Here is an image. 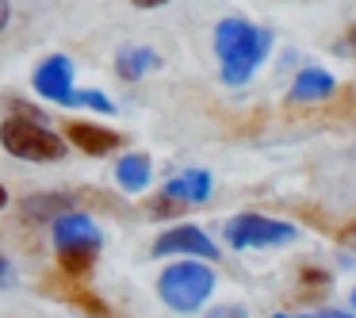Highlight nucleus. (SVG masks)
Masks as SVG:
<instances>
[{
	"mask_svg": "<svg viewBox=\"0 0 356 318\" xmlns=\"http://www.w3.org/2000/svg\"><path fill=\"white\" fill-rule=\"evenodd\" d=\"M73 207H77V200L70 192H35L19 203V215H24V223H54L58 215Z\"/></svg>",
	"mask_w": 356,
	"mask_h": 318,
	"instance_id": "11",
	"label": "nucleus"
},
{
	"mask_svg": "<svg viewBox=\"0 0 356 318\" xmlns=\"http://www.w3.org/2000/svg\"><path fill=\"white\" fill-rule=\"evenodd\" d=\"M70 146H77L81 154L88 157H104L111 154V150H119V131H111V127H100V123H85V119H73V123H65V134H62Z\"/></svg>",
	"mask_w": 356,
	"mask_h": 318,
	"instance_id": "8",
	"label": "nucleus"
},
{
	"mask_svg": "<svg viewBox=\"0 0 356 318\" xmlns=\"http://www.w3.org/2000/svg\"><path fill=\"white\" fill-rule=\"evenodd\" d=\"M161 70V54L154 47H142V42H127L115 50V73L123 81H142L146 73Z\"/></svg>",
	"mask_w": 356,
	"mask_h": 318,
	"instance_id": "10",
	"label": "nucleus"
},
{
	"mask_svg": "<svg viewBox=\"0 0 356 318\" xmlns=\"http://www.w3.org/2000/svg\"><path fill=\"white\" fill-rule=\"evenodd\" d=\"M154 257H195V261H215L218 246L200 230V226L184 223V226L165 230L161 238L154 241Z\"/></svg>",
	"mask_w": 356,
	"mask_h": 318,
	"instance_id": "7",
	"label": "nucleus"
},
{
	"mask_svg": "<svg viewBox=\"0 0 356 318\" xmlns=\"http://www.w3.org/2000/svg\"><path fill=\"white\" fill-rule=\"evenodd\" d=\"M272 318H310V315H272Z\"/></svg>",
	"mask_w": 356,
	"mask_h": 318,
	"instance_id": "22",
	"label": "nucleus"
},
{
	"mask_svg": "<svg viewBox=\"0 0 356 318\" xmlns=\"http://www.w3.org/2000/svg\"><path fill=\"white\" fill-rule=\"evenodd\" d=\"M4 207H8V188L0 184V211H4Z\"/></svg>",
	"mask_w": 356,
	"mask_h": 318,
	"instance_id": "20",
	"label": "nucleus"
},
{
	"mask_svg": "<svg viewBox=\"0 0 356 318\" xmlns=\"http://www.w3.org/2000/svg\"><path fill=\"white\" fill-rule=\"evenodd\" d=\"M50 241H54L58 249V261H62L65 272H88L96 264V257H100V246H104V234L100 226H96L92 215H85V211H65V215H58L54 223H50Z\"/></svg>",
	"mask_w": 356,
	"mask_h": 318,
	"instance_id": "4",
	"label": "nucleus"
},
{
	"mask_svg": "<svg viewBox=\"0 0 356 318\" xmlns=\"http://www.w3.org/2000/svg\"><path fill=\"white\" fill-rule=\"evenodd\" d=\"M353 307H356V287H353Z\"/></svg>",
	"mask_w": 356,
	"mask_h": 318,
	"instance_id": "23",
	"label": "nucleus"
},
{
	"mask_svg": "<svg viewBox=\"0 0 356 318\" xmlns=\"http://www.w3.org/2000/svg\"><path fill=\"white\" fill-rule=\"evenodd\" d=\"M73 58H65V54H50V58H42L39 65H35V73H31V85H35V93L42 96V100H50V104H70V96H73Z\"/></svg>",
	"mask_w": 356,
	"mask_h": 318,
	"instance_id": "6",
	"label": "nucleus"
},
{
	"mask_svg": "<svg viewBox=\"0 0 356 318\" xmlns=\"http://www.w3.org/2000/svg\"><path fill=\"white\" fill-rule=\"evenodd\" d=\"M65 108H92V111H100V116H115L111 96L100 93V88H73V96H70Z\"/></svg>",
	"mask_w": 356,
	"mask_h": 318,
	"instance_id": "14",
	"label": "nucleus"
},
{
	"mask_svg": "<svg viewBox=\"0 0 356 318\" xmlns=\"http://www.w3.org/2000/svg\"><path fill=\"white\" fill-rule=\"evenodd\" d=\"M318 318H353V315H345V310H322Z\"/></svg>",
	"mask_w": 356,
	"mask_h": 318,
	"instance_id": "19",
	"label": "nucleus"
},
{
	"mask_svg": "<svg viewBox=\"0 0 356 318\" xmlns=\"http://www.w3.org/2000/svg\"><path fill=\"white\" fill-rule=\"evenodd\" d=\"M12 24V0H0V31Z\"/></svg>",
	"mask_w": 356,
	"mask_h": 318,
	"instance_id": "16",
	"label": "nucleus"
},
{
	"mask_svg": "<svg viewBox=\"0 0 356 318\" xmlns=\"http://www.w3.org/2000/svg\"><path fill=\"white\" fill-rule=\"evenodd\" d=\"M268 50H272V35L241 16H226L215 27V54L222 62V81L234 88L253 77L257 65L268 58Z\"/></svg>",
	"mask_w": 356,
	"mask_h": 318,
	"instance_id": "1",
	"label": "nucleus"
},
{
	"mask_svg": "<svg viewBox=\"0 0 356 318\" xmlns=\"http://www.w3.org/2000/svg\"><path fill=\"white\" fill-rule=\"evenodd\" d=\"M215 292V269L195 257H180L157 276V295L177 315H195Z\"/></svg>",
	"mask_w": 356,
	"mask_h": 318,
	"instance_id": "3",
	"label": "nucleus"
},
{
	"mask_svg": "<svg viewBox=\"0 0 356 318\" xmlns=\"http://www.w3.org/2000/svg\"><path fill=\"white\" fill-rule=\"evenodd\" d=\"M149 180H154V165H149L146 154H123L115 161V184L123 188V192H146Z\"/></svg>",
	"mask_w": 356,
	"mask_h": 318,
	"instance_id": "12",
	"label": "nucleus"
},
{
	"mask_svg": "<svg viewBox=\"0 0 356 318\" xmlns=\"http://www.w3.org/2000/svg\"><path fill=\"white\" fill-rule=\"evenodd\" d=\"M161 200L172 203V207H195V203L211 200V173L207 169H188L180 177H172L169 184L161 188Z\"/></svg>",
	"mask_w": 356,
	"mask_h": 318,
	"instance_id": "9",
	"label": "nucleus"
},
{
	"mask_svg": "<svg viewBox=\"0 0 356 318\" xmlns=\"http://www.w3.org/2000/svg\"><path fill=\"white\" fill-rule=\"evenodd\" d=\"M8 280H12V264H8V257L0 253V287L8 284Z\"/></svg>",
	"mask_w": 356,
	"mask_h": 318,
	"instance_id": "18",
	"label": "nucleus"
},
{
	"mask_svg": "<svg viewBox=\"0 0 356 318\" xmlns=\"http://www.w3.org/2000/svg\"><path fill=\"white\" fill-rule=\"evenodd\" d=\"M0 146L16 161H31V165H54V161H65V154H70V142L47 119L24 116V111H12L0 123Z\"/></svg>",
	"mask_w": 356,
	"mask_h": 318,
	"instance_id": "2",
	"label": "nucleus"
},
{
	"mask_svg": "<svg viewBox=\"0 0 356 318\" xmlns=\"http://www.w3.org/2000/svg\"><path fill=\"white\" fill-rule=\"evenodd\" d=\"M348 47L356 50V27H353V31H348Z\"/></svg>",
	"mask_w": 356,
	"mask_h": 318,
	"instance_id": "21",
	"label": "nucleus"
},
{
	"mask_svg": "<svg viewBox=\"0 0 356 318\" xmlns=\"http://www.w3.org/2000/svg\"><path fill=\"white\" fill-rule=\"evenodd\" d=\"M207 318H245V307H215Z\"/></svg>",
	"mask_w": 356,
	"mask_h": 318,
	"instance_id": "15",
	"label": "nucleus"
},
{
	"mask_svg": "<svg viewBox=\"0 0 356 318\" xmlns=\"http://www.w3.org/2000/svg\"><path fill=\"white\" fill-rule=\"evenodd\" d=\"M226 241H230L234 249H272V246L295 241V226L249 211V215H234L230 223H226Z\"/></svg>",
	"mask_w": 356,
	"mask_h": 318,
	"instance_id": "5",
	"label": "nucleus"
},
{
	"mask_svg": "<svg viewBox=\"0 0 356 318\" xmlns=\"http://www.w3.org/2000/svg\"><path fill=\"white\" fill-rule=\"evenodd\" d=\"M131 4L142 12H154V8H161V4H169V0H131Z\"/></svg>",
	"mask_w": 356,
	"mask_h": 318,
	"instance_id": "17",
	"label": "nucleus"
},
{
	"mask_svg": "<svg viewBox=\"0 0 356 318\" xmlns=\"http://www.w3.org/2000/svg\"><path fill=\"white\" fill-rule=\"evenodd\" d=\"M333 93V77L325 70H302L291 85V100H322V96Z\"/></svg>",
	"mask_w": 356,
	"mask_h": 318,
	"instance_id": "13",
	"label": "nucleus"
}]
</instances>
